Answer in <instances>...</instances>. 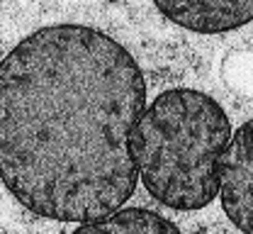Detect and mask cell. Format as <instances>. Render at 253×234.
<instances>
[{
    "mask_svg": "<svg viewBox=\"0 0 253 234\" xmlns=\"http://www.w3.org/2000/svg\"><path fill=\"white\" fill-rule=\"evenodd\" d=\"M146 105L134 54L85 22H51L0 59V176L34 215L95 222L136 190L131 130Z\"/></svg>",
    "mask_w": 253,
    "mask_h": 234,
    "instance_id": "cell-1",
    "label": "cell"
},
{
    "mask_svg": "<svg viewBox=\"0 0 253 234\" xmlns=\"http://www.w3.org/2000/svg\"><path fill=\"white\" fill-rule=\"evenodd\" d=\"M231 120L212 95L168 88L144 105L129 151L149 195L173 210H202L217 198Z\"/></svg>",
    "mask_w": 253,
    "mask_h": 234,
    "instance_id": "cell-2",
    "label": "cell"
},
{
    "mask_svg": "<svg viewBox=\"0 0 253 234\" xmlns=\"http://www.w3.org/2000/svg\"><path fill=\"white\" fill-rule=\"evenodd\" d=\"M224 215L244 234H253V122L246 120L226 144L219 168V190Z\"/></svg>",
    "mask_w": 253,
    "mask_h": 234,
    "instance_id": "cell-3",
    "label": "cell"
},
{
    "mask_svg": "<svg viewBox=\"0 0 253 234\" xmlns=\"http://www.w3.org/2000/svg\"><path fill=\"white\" fill-rule=\"evenodd\" d=\"M170 25L195 34H224L249 25L253 0H151Z\"/></svg>",
    "mask_w": 253,
    "mask_h": 234,
    "instance_id": "cell-4",
    "label": "cell"
},
{
    "mask_svg": "<svg viewBox=\"0 0 253 234\" xmlns=\"http://www.w3.org/2000/svg\"><path fill=\"white\" fill-rule=\"evenodd\" d=\"M73 234H183L170 220L146 207H120L112 215L83 222Z\"/></svg>",
    "mask_w": 253,
    "mask_h": 234,
    "instance_id": "cell-5",
    "label": "cell"
}]
</instances>
